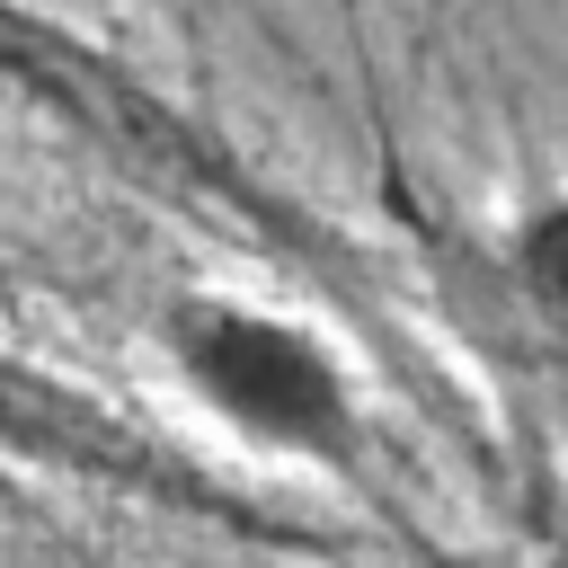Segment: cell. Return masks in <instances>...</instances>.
Here are the masks:
<instances>
[{
    "mask_svg": "<svg viewBox=\"0 0 568 568\" xmlns=\"http://www.w3.org/2000/svg\"><path fill=\"white\" fill-rule=\"evenodd\" d=\"M178 382L257 453L311 462V470H355L364 462V399L355 373L284 311L231 302V293H186L160 311Z\"/></svg>",
    "mask_w": 568,
    "mask_h": 568,
    "instance_id": "1",
    "label": "cell"
},
{
    "mask_svg": "<svg viewBox=\"0 0 568 568\" xmlns=\"http://www.w3.org/2000/svg\"><path fill=\"white\" fill-rule=\"evenodd\" d=\"M0 453L9 462H44V470H80V479H106V488H142V497H178L186 479L98 399L62 390L53 373L0 355Z\"/></svg>",
    "mask_w": 568,
    "mask_h": 568,
    "instance_id": "2",
    "label": "cell"
},
{
    "mask_svg": "<svg viewBox=\"0 0 568 568\" xmlns=\"http://www.w3.org/2000/svg\"><path fill=\"white\" fill-rule=\"evenodd\" d=\"M0 80L27 89V98H44V106H62V115H89V124H124L133 115L124 89L98 71V53H80L62 27H44L18 0H0Z\"/></svg>",
    "mask_w": 568,
    "mask_h": 568,
    "instance_id": "3",
    "label": "cell"
},
{
    "mask_svg": "<svg viewBox=\"0 0 568 568\" xmlns=\"http://www.w3.org/2000/svg\"><path fill=\"white\" fill-rule=\"evenodd\" d=\"M506 293L532 320L550 373H568V195H532L506 231Z\"/></svg>",
    "mask_w": 568,
    "mask_h": 568,
    "instance_id": "4",
    "label": "cell"
}]
</instances>
